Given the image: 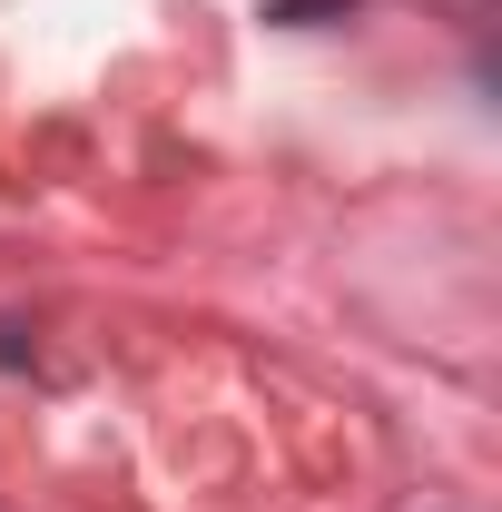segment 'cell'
Masks as SVG:
<instances>
[{"label": "cell", "instance_id": "cell-1", "mask_svg": "<svg viewBox=\"0 0 502 512\" xmlns=\"http://www.w3.org/2000/svg\"><path fill=\"white\" fill-rule=\"evenodd\" d=\"M355 0H266V20L276 30H315V20H345Z\"/></svg>", "mask_w": 502, "mask_h": 512}]
</instances>
